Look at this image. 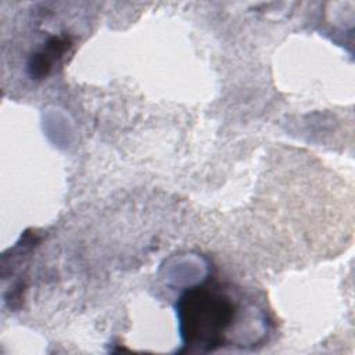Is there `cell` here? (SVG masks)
Returning <instances> with one entry per match:
<instances>
[{
  "mask_svg": "<svg viewBox=\"0 0 355 355\" xmlns=\"http://www.w3.org/2000/svg\"><path fill=\"white\" fill-rule=\"evenodd\" d=\"M250 308L237 290L216 282L187 288L176 302L183 351L211 352L230 344Z\"/></svg>",
  "mask_w": 355,
  "mask_h": 355,
  "instance_id": "cell-1",
  "label": "cell"
},
{
  "mask_svg": "<svg viewBox=\"0 0 355 355\" xmlns=\"http://www.w3.org/2000/svg\"><path fill=\"white\" fill-rule=\"evenodd\" d=\"M71 42L65 36H51L44 46L32 54L28 69L32 78H44L53 68V64L62 57V54L69 49Z\"/></svg>",
  "mask_w": 355,
  "mask_h": 355,
  "instance_id": "cell-2",
  "label": "cell"
}]
</instances>
